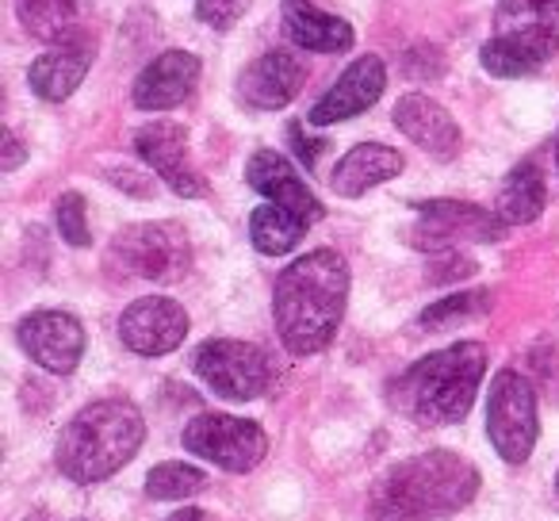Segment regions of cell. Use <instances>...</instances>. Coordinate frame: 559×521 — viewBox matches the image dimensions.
<instances>
[{
  "mask_svg": "<svg viewBox=\"0 0 559 521\" xmlns=\"http://www.w3.org/2000/svg\"><path fill=\"white\" fill-rule=\"evenodd\" d=\"M349 304V265L337 249H311L292 261L272 292V319L284 350L314 357L334 342Z\"/></svg>",
  "mask_w": 559,
  "mask_h": 521,
  "instance_id": "6da1fadb",
  "label": "cell"
},
{
  "mask_svg": "<svg viewBox=\"0 0 559 521\" xmlns=\"http://www.w3.org/2000/svg\"><path fill=\"white\" fill-rule=\"evenodd\" d=\"M483 376H487V350L479 342H456L406 368L391 383V403L421 426H452L467 418Z\"/></svg>",
  "mask_w": 559,
  "mask_h": 521,
  "instance_id": "7a4b0ae2",
  "label": "cell"
},
{
  "mask_svg": "<svg viewBox=\"0 0 559 521\" xmlns=\"http://www.w3.org/2000/svg\"><path fill=\"white\" fill-rule=\"evenodd\" d=\"M142 441H146V422L139 406L127 399H100L66 422L55 460L66 479L88 487L116 475L142 449Z\"/></svg>",
  "mask_w": 559,
  "mask_h": 521,
  "instance_id": "3957f363",
  "label": "cell"
},
{
  "mask_svg": "<svg viewBox=\"0 0 559 521\" xmlns=\"http://www.w3.org/2000/svg\"><path fill=\"white\" fill-rule=\"evenodd\" d=\"M479 495V467L452 449L403 460L383 479V502L403 518H449Z\"/></svg>",
  "mask_w": 559,
  "mask_h": 521,
  "instance_id": "277c9868",
  "label": "cell"
},
{
  "mask_svg": "<svg viewBox=\"0 0 559 521\" xmlns=\"http://www.w3.org/2000/svg\"><path fill=\"white\" fill-rule=\"evenodd\" d=\"M559 50V0H498L495 35L479 62L490 78H528Z\"/></svg>",
  "mask_w": 559,
  "mask_h": 521,
  "instance_id": "5b68a950",
  "label": "cell"
},
{
  "mask_svg": "<svg viewBox=\"0 0 559 521\" xmlns=\"http://www.w3.org/2000/svg\"><path fill=\"white\" fill-rule=\"evenodd\" d=\"M536 391L513 368L490 380V399H487V437L495 445V452L506 464H525L536 449Z\"/></svg>",
  "mask_w": 559,
  "mask_h": 521,
  "instance_id": "8992f818",
  "label": "cell"
},
{
  "mask_svg": "<svg viewBox=\"0 0 559 521\" xmlns=\"http://www.w3.org/2000/svg\"><path fill=\"white\" fill-rule=\"evenodd\" d=\"M188 238L173 223H142L127 226L111 241V265H119L123 276L150 284H173L188 273Z\"/></svg>",
  "mask_w": 559,
  "mask_h": 521,
  "instance_id": "52a82bcc",
  "label": "cell"
},
{
  "mask_svg": "<svg viewBox=\"0 0 559 521\" xmlns=\"http://www.w3.org/2000/svg\"><path fill=\"white\" fill-rule=\"evenodd\" d=\"M195 376L207 383L215 395L246 403L269 391L272 383V365L264 357V350H257L253 342H234V338H211L195 350L192 357Z\"/></svg>",
  "mask_w": 559,
  "mask_h": 521,
  "instance_id": "ba28073f",
  "label": "cell"
},
{
  "mask_svg": "<svg viewBox=\"0 0 559 521\" xmlns=\"http://www.w3.org/2000/svg\"><path fill=\"white\" fill-rule=\"evenodd\" d=\"M188 452L211 460L223 472H249L269 452V434L257 422L234 418V414H200L180 434Z\"/></svg>",
  "mask_w": 559,
  "mask_h": 521,
  "instance_id": "9c48e42d",
  "label": "cell"
},
{
  "mask_svg": "<svg viewBox=\"0 0 559 521\" xmlns=\"http://www.w3.org/2000/svg\"><path fill=\"white\" fill-rule=\"evenodd\" d=\"M502 234L506 223L498 211L460 200H429L418 203V226L411 230V241L418 249L444 253L456 241H502Z\"/></svg>",
  "mask_w": 559,
  "mask_h": 521,
  "instance_id": "30bf717a",
  "label": "cell"
},
{
  "mask_svg": "<svg viewBox=\"0 0 559 521\" xmlns=\"http://www.w3.org/2000/svg\"><path fill=\"white\" fill-rule=\"evenodd\" d=\"M119 338L139 357H165L188 338V311L169 296L134 299L119 319Z\"/></svg>",
  "mask_w": 559,
  "mask_h": 521,
  "instance_id": "8fae6325",
  "label": "cell"
},
{
  "mask_svg": "<svg viewBox=\"0 0 559 521\" xmlns=\"http://www.w3.org/2000/svg\"><path fill=\"white\" fill-rule=\"evenodd\" d=\"M16 334L27 357L55 376H70L85 357V327L70 311H35Z\"/></svg>",
  "mask_w": 559,
  "mask_h": 521,
  "instance_id": "7c38bea8",
  "label": "cell"
},
{
  "mask_svg": "<svg viewBox=\"0 0 559 521\" xmlns=\"http://www.w3.org/2000/svg\"><path fill=\"white\" fill-rule=\"evenodd\" d=\"M96 58V39L88 32H66L47 55H39L27 70V85L35 88V96L47 104L70 100L81 88V81L88 78V66Z\"/></svg>",
  "mask_w": 559,
  "mask_h": 521,
  "instance_id": "4fadbf2b",
  "label": "cell"
},
{
  "mask_svg": "<svg viewBox=\"0 0 559 521\" xmlns=\"http://www.w3.org/2000/svg\"><path fill=\"white\" fill-rule=\"evenodd\" d=\"M134 150L177 196H185V200L203 196V177L188 157V131L180 123H169V119L146 123L134 134Z\"/></svg>",
  "mask_w": 559,
  "mask_h": 521,
  "instance_id": "5bb4252c",
  "label": "cell"
},
{
  "mask_svg": "<svg viewBox=\"0 0 559 521\" xmlns=\"http://www.w3.org/2000/svg\"><path fill=\"white\" fill-rule=\"evenodd\" d=\"M383 88H388V70H383L380 58L376 55L357 58V62L337 78V85L330 88L319 104H314L311 116H307V123L311 127H334V123H342V119L360 116V111H368L376 100H380Z\"/></svg>",
  "mask_w": 559,
  "mask_h": 521,
  "instance_id": "9a60e30c",
  "label": "cell"
},
{
  "mask_svg": "<svg viewBox=\"0 0 559 521\" xmlns=\"http://www.w3.org/2000/svg\"><path fill=\"white\" fill-rule=\"evenodd\" d=\"M246 180H249V188H257V192L264 196V200L276 203V208H288L292 215H299L307 226L322 218L319 196L304 185L296 165H292L284 154H276V150H257L246 165Z\"/></svg>",
  "mask_w": 559,
  "mask_h": 521,
  "instance_id": "2e32d148",
  "label": "cell"
},
{
  "mask_svg": "<svg viewBox=\"0 0 559 521\" xmlns=\"http://www.w3.org/2000/svg\"><path fill=\"white\" fill-rule=\"evenodd\" d=\"M195 85H200V58L188 50H165L139 73L131 100L142 111H169L185 104L195 93Z\"/></svg>",
  "mask_w": 559,
  "mask_h": 521,
  "instance_id": "e0dca14e",
  "label": "cell"
},
{
  "mask_svg": "<svg viewBox=\"0 0 559 521\" xmlns=\"http://www.w3.org/2000/svg\"><path fill=\"white\" fill-rule=\"evenodd\" d=\"M304 81H307V66L292 50H269V55H261L257 62H249L241 70L238 96L261 111H276L296 100Z\"/></svg>",
  "mask_w": 559,
  "mask_h": 521,
  "instance_id": "ac0fdd59",
  "label": "cell"
},
{
  "mask_svg": "<svg viewBox=\"0 0 559 521\" xmlns=\"http://www.w3.org/2000/svg\"><path fill=\"white\" fill-rule=\"evenodd\" d=\"M395 127L414 142L418 150H426L437 162H452L460 154V127L449 111L437 100L421 93H411L395 104Z\"/></svg>",
  "mask_w": 559,
  "mask_h": 521,
  "instance_id": "d6986e66",
  "label": "cell"
},
{
  "mask_svg": "<svg viewBox=\"0 0 559 521\" xmlns=\"http://www.w3.org/2000/svg\"><path fill=\"white\" fill-rule=\"evenodd\" d=\"M280 16H284V32L292 35V43L314 55H345V50L357 43L353 24H345L342 16H330V12L314 9L307 0H284L280 4Z\"/></svg>",
  "mask_w": 559,
  "mask_h": 521,
  "instance_id": "ffe728a7",
  "label": "cell"
},
{
  "mask_svg": "<svg viewBox=\"0 0 559 521\" xmlns=\"http://www.w3.org/2000/svg\"><path fill=\"white\" fill-rule=\"evenodd\" d=\"M399 173H403V154H399V150L383 146V142H360V146H353L349 154L337 162L330 185H334V192L345 196V200H357L368 188L383 185V180L399 177Z\"/></svg>",
  "mask_w": 559,
  "mask_h": 521,
  "instance_id": "44dd1931",
  "label": "cell"
},
{
  "mask_svg": "<svg viewBox=\"0 0 559 521\" xmlns=\"http://www.w3.org/2000/svg\"><path fill=\"white\" fill-rule=\"evenodd\" d=\"M544 203H548V185H544V173L536 162H521L510 169V177L498 188L495 211L502 215L506 226H525L533 218H540Z\"/></svg>",
  "mask_w": 559,
  "mask_h": 521,
  "instance_id": "7402d4cb",
  "label": "cell"
},
{
  "mask_svg": "<svg viewBox=\"0 0 559 521\" xmlns=\"http://www.w3.org/2000/svg\"><path fill=\"white\" fill-rule=\"evenodd\" d=\"M307 234V223L299 215H292L288 208H276V203H264L249 215V238L261 249L264 257H280L288 249L299 246V238Z\"/></svg>",
  "mask_w": 559,
  "mask_h": 521,
  "instance_id": "603a6c76",
  "label": "cell"
},
{
  "mask_svg": "<svg viewBox=\"0 0 559 521\" xmlns=\"http://www.w3.org/2000/svg\"><path fill=\"white\" fill-rule=\"evenodd\" d=\"M81 12V0H16V16L32 39L58 43L73 32V20Z\"/></svg>",
  "mask_w": 559,
  "mask_h": 521,
  "instance_id": "cb8c5ba5",
  "label": "cell"
},
{
  "mask_svg": "<svg viewBox=\"0 0 559 521\" xmlns=\"http://www.w3.org/2000/svg\"><path fill=\"white\" fill-rule=\"evenodd\" d=\"M203 487H207V475L192 464H180V460H165V464H157L154 472L146 475V495L165 498V502H173V498H192V495H200Z\"/></svg>",
  "mask_w": 559,
  "mask_h": 521,
  "instance_id": "d4e9b609",
  "label": "cell"
},
{
  "mask_svg": "<svg viewBox=\"0 0 559 521\" xmlns=\"http://www.w3.org/2000/svg\"><path fill=\"white\" fill-rule=\"evenodd\" d=\"M490 311V296L487 292H456L449 299H437L433 307L421 311V327L426 330H449L456 322H467V319H479V315Z\"/></svg>",
  "mask_w": 559,
  "mask_h": 521,
  "instance_id": "484cf974",
  "label": "cell"
},
{
  "mask_svg": "<svg viewBox=\"0 0 559 521\" xmlns=\"http://www.w3.org/2000/svg\"><path fill=\"white\" fill-rule=\"evenodd\" d=\"M55 218H58L62 241H70V246H78V249L93 241V234H88V215H85V196L81 192H66L55 208Z\"/></svg>",
  "mask_w": 559,
  "mask_h": 521,
  "instance_id": "4316f807",
  "label": "cell"
},
{
  "mask_svg": "<svg viewBox=\"0 0 559 521\" xmlns=\"http://www.w3.org/2000/svg\"><path fill=\"white\" fill-rule=\"evenodd\" d=\"M249 0H195V16L200 24L215 27V32H230L241 16H246Z\"/></svg>",
  "mask_w": 559,
  "mask_h": 521,
  "instance_id": "83f0119b",
  "label": "cell"
},
{
  "mask_svg": "<svg viewBox=\"0 0 559 521\" xmlns=\"http://www.w3.org/2000/svg\"><path fill=\"white\" fill-rule=\"evenodd\" d=\"M292 146H296V154H299V162L307 165V169H314V162H319V154H322V146H326V142H319V139H307L304 134V127L299 123H292Z\"/></svg>",
  "mask_w": 559,
  "mask_h": 521,
  "instance_id": "f1b7e54d",
  "label": "cell"
},
{
  "mask_svg": "<svg viewBox=\"0 0 559 521\" xmlns=\"http://www.w3.org/2000/svg\"><path fill=\"white\" fill-rule=\"evenodd\" d=\"M20 162H24V146H20V139H16V134H12V131H4V162H0V165H4V173H12Z\"/></svg>",
  "mask_w": 559,
  "mask_h": 521,
  "instance_id": "f546056e",
  "label": "cell"
},
{
  "mask_svg": "<svg viewBox=\"0 0 559 521\" xmlns=\"http://www.w3.org/2000/svg\"><path fill=\"white\" fill-rule=\"evenodd\" d=\"M169 521H211V518L203 510H195V506H185V510H177Z\"/></svg>",
  "mask_w": 559,
  "mask_h": 521,
  "instance_id": "4dcf8cb0",
  "label": "cell"
},
{
  "mask_svg": "<svg viewBox=\"0 0 559 521\" xmlns=\"http://www.w3.org/2000/svg\"><path fill=\"white\" fill-rule=\"evenodd\" d=\"M388 513H391V510H388ZM380 521H406V518H403V513H391V518H380Z\"/></svg>",
  "mask_w": 559,
  "mask_h": 521,
  "instance_id": "1f68e13d",
  "label": "cell"
},
{
  "mask_svg": "<svg viewBox=\"0 0 559 521\" xmlns=\"http://www.w3.org/2000/svg\"><path fill=\"white\" fill-rule=\"evenodd\" d=\"M556 165H559V134H556Z\"/></svg>",
  "mask_w": 559,
  "mask_h": 521,
  "instance_id": "d6a6232c",
  "label": "cell"
},
{
  "mask_svg": "<svg viewBox=\"0 0 559 521\" xmlns=\"http://www.w3.org/2000/svg\"><path fill=\"white\" fill-rule=\"evenodd\" d=\"M556 490H559V475H556Z\"/></svg>",
  "mask_w": 559,
  "mask_h": 521,
  "instance_id": "836d02e7",
  "label": "cell"
}]
</instances>
